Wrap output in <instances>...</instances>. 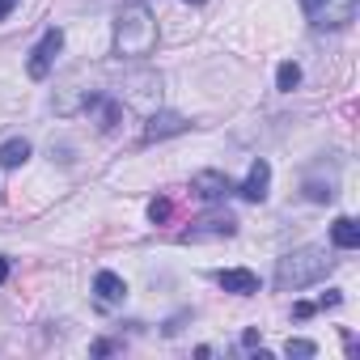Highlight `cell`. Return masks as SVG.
I'll list each match as a JSON object with an SVG mask.
<instances>
[{
    "mask_svg": "<svg viewBox=\"0 0 360 360\" xmlns=\"http://www.w3.org/2000/svg\"><path fill=\"white\" fill-rule=\"evenodd\" d=\"M26 161H30V140L26 136H13V140L0 144V169H18Z\"/></svg>",
    "mask_w": 360,
    "mask_h": 360,
    "instance_id": "8fae6325",
    "label": "cell"
},
{
    "mask_svg": "<svg viewBox=\"0 0 360 360\" xmlns=\"http://www.w3.org/2000/svg\"><path fill=\"white\" fill-rule=\"evenodd\" d=\"M238 233V221L229 217V212H217V217H204V221H195L187 233H183V242H204V238H233Z\"/></svg>",
    "mask_w": 360,
    "mask_h": 360,
    "instance_id": "ba28073f",
    "label": "cell"
},
{
    "mask_svg": "<svg viewBox=\"0 0 360 360\" xmlns=\"http://www.w3.org/2000/svg\"><path fill=\"white\" fill-rule=\"evenodd\" d=\"M335 271V259L326 255V246H297L284 259H276V288L280 292H301L318 280H326Z\"/></svg>",
    "mask_w": 360,
    "mask_h": 360,
    "instance_id": "6da1fadb",
    "label": "cell"
},
{
    "mask_svg": "<svg viewBox=\"0 0 360 360\" xmlns=\"http://www.w3.org/2000/svg\"><path fill=\"white\" fill-rule=\"evenodd\" d=\"M297 85H301V68H297V64H280V68H276V89H280V94H292Z\"/></svg>",
    "mask_w": 360,
    "mask_h": 360,
    "instance_id": "4fadbf2b",
    "label": "cell"
},
{
    "mask_svg": "<svg viewBox=\"0 0 360 360\" xmlns=\"http://www.w3.org/2000/svg\"><path fill=\"white\" fill-rule=\"evenodd\" d=\"M284 356L309 360V356H318V343H309V339H288V343H284Z\"/></svg>",
    "mask_w": 360,
    "mask_h": 360,
    "instance_id": "5bb4252c",
    "label": "cell"
},
{
    "mask_svg": "<svg viewBox=\"0 0 360 360\" xmlns=\"http://www.w3.org/2000/svg\"><path fill=\"white\" fill-rule=\"evenodd\" d=\"M18 5H22V0H0V22H5V18L18 9Z\"/></svg>",
    "mask_w": 360,
    "mask_h": 360,
    "instance_id": "2e32d148",
    "label": "cell"
},
{
    "mask_svg": "<svg viewBox=\"0 0 360 360\" xmlns=\"http://www.w3.org/2000/svg\"><path fill=\"white\" fill-rule=\"evenodd\" d=\"M292 314H297V318H309V314H314V305H309V301H301V305H292Z\"/></svg>",
    "mask_w": 360,
    "mask_h": 360,
    "instance_id": "e0dca14e",
    "label": "cell"
},
{
    "mask_svg": "<svg viewBox=\"0 0 360 360\" xmlns=\"http://www.w3.org/2000/svg\"><path fill=\"white\" fill-rule=\"evenodd\" d=\"M191 131V119L178 115V110H153L144 119V144H157V140H169V136H183Z\"/></svg>",
    "mask_w": 360,
    "mask_h": 360,
    "instance_id": "5b68a950",
    "label": "cell"
},
{
    "mask_svg": "<svg viewBox=\"0 0 360 360\" xmlns=\"http://www.w3.org/2000/svg\"><path fill=\"white\" fill-rule=\"evenodd\" d=\"M94 292H98V305H123L127 301V280L115 276V271H98L94 276Z\"/></svg>",
    "mask_w": 360,
    "mask_h": 360,
    "instance_id": "30bf717a",
    "label": "cell"
},
{
    "mask_svg": "<svg viewBox=\"0 0 360 360\" xmlns=\"http://www.w3.org/2000/svg\"><path fill=\"white\" fill-rule=\"evenodd\" d=\"M191 191H195L204 204H217V200L233 195V178L221 174V169H200V174L191 178Z\"/></svg>",
    "mask_w": 360,
    "mask_h": 360,
    "instance_id": "8992f818",
    "label": "cell"
},
{
    "mask_svg": "<svg viewBox=\"0 0 360 360\" xmlns=\"http://www.w3.org/2000/svg\"><path fill=\"white\" fill-rule=\"evenodd\" d=\"M5 280H9V259L0 255V284H5Z\"/></svg>",
    "mask_w": 360,
    "mask_h": 360,
    "instance_id": "ac0fdd59",
    "label": "cell"
},
{
    "mask_svg": "<svg viewBox=\"0 0 360 360\" xmlns=\"http://www.w3.org/2000/svg\"><path fill=\"white\" fill-rule=\"evenodd\" d=\"M217 284L233 297H255L259 292V276L250 267H225V271H217Z\"/></svg>",
    "mask_w": 360,
    "mask_h": 360,
    "instance_id": "9c48e42d",
    "label": "cell"
},
{
    "mask_svg": "<svg viewBox=\"0 0 360 360\" xmlns=\"http://www.w3.org/2000/svg\"><path fill=\"white\" fill-rule=\"evenodd\" d=\"M157 51V18L148 5H127L115 18V56L119 60H148Z\"/></svg>",
    "mask_w": 360,
    "mask_h": 360,
    "instance_id": "7a4b0ae2",
    "label": "cell"
},
{
    "mask_svg": "<svg viewBox=\"0 0 360 360\" xmlns=\"http://www.w3.org/2000/svg\"><path fill=\"white\" fill-rule=\"evenodd\" d=\"M187 5H204V0H187Z\"/></svg>",
    "mask_w": 360,
    "mask_h": 360,
    "instance_id": "d6986e66",
    "label": "cell"
},
{
    "mask_svg": "<svg viewBox=\"0 0 360 360\" xmlns=\"http://www.w3.org/2000/svg\"><path fill=\"white\" fill-rule=\"evenodd\" d=\"M330 242H335L339 250H356V246H360V225H356L352 217H339V221L330 225Z\"/></svg>",
    "mask_w": 360,
    "mask_h": 360,
    "instance_id": "7c38bea8",
    "label": "cell"
},
{
    "mask_svg": "<svg viewBox=\"0 0 360 360\" xmlns=\"http://www.w3.org/2000/svg\"><path fill=\"white\" fill-rule=\"evenodd\" d=\"M169 212H174V204H169L165 195L148 204V221H153V225H165V221H169Z\"/></svg>",
    "mask_w": 360,
    "mask_h": 360,
    "instance_id": "9a60e30c",
    "label": "cell"
},
{
    "mask_svg": "<svg viewBox=\"0 0 360 360\" xmlns=\"http://www.w3.org/2000/svg\"><path fill=\"white\" fill-rule=\"evenodd\" d=\"M356 5L360 0H301V13L318 30H339V26H347L356 18Z\"/></svg>",
    "mask_w": 360,
    "mask_h": 360,
    "instance_id": "3957f363",
    "label": "cell"
},
{
    "mask_svg": "<svg viewBox=\"0 0 360 360\" xmlns=\"http://www.w3.org/2000/svg\"><path fill=\"white\" fill-rule=\"evenodd\" d=\"M64 51V30L60 26H51L43 39H39V47L30 51V60H26V72L34 77V81H43V77H51V68H56V56Z\"/></svg>",
    "mask_w": 360,
    "mask_h": 360,
    "instance_id": "277c9868",
    "label": "cell"
},
{
    "mask_svg": "<svg viewBox=\"0 0 360 360\" xmlns=\"http://www.w3.org/2000/svg\"><path fill=\"white\" fill-rule=\"evenodd\" d=\"M267 187H271V165L259 157V161H250V174L242 178L233 191H238L242 200H250V204H263V200H267Z\"/></svg>",
    "mask_w": 360,
    "mask_h": 360,
    "instance_id": "52a82bcc",
    "label": "cell"
}]
</instances>
